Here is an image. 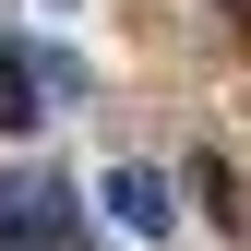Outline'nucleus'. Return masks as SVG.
I'll list each match as a JSON object with an SVG mask.
<instances>
[{"label":"nucleus","instance_id":"20e7f679","mask_svg":"<svg viewBox=\"0 0 251 251\" xmlns=\"http://www.w3.org/2000/svg\"><path fill=\"white\" fill-rule=\"evenodd\" d=\"M215 12H227V24H239V36H251V0H215Z\"/></svg>","mask_w":251,"mask_h":251},{"label":"nucleus","instance_id":"7ed1b4c3","mask_svg":"<svg viewBox=\"0 0 251 251\" xmlns=\"http://www.w3.org/2000/svg\"><path fill=\"white\" fill-rule=\"evenodd\" d=\"M0 132H36V60L0 48Z\"/></svg>","mask_w":251,"mask_h":251},{"label":"nucleus","instance_id":"f257e3e1","mask_svg":"<svg viewBox=\"0 0 251 251\" xmlns=\"http://www.w3.org/2000/svg\"><path fill=\"white\" fill-rule=\"evenodd\" d=\"M0 251H96V227H84V192H72L60 168L0 179Z\"/></svg>","mask_w":251,"mask_h":251},{"label":"nucleus","instance_id":"f03ea898","mask_svg":"<svg viewBox=\"0 0 251 251\" xmlns=\"http://www.w3.org/2000/svg\"><path fill=\"white\" fill-rule=\"evenodd\" d=\"M108 215H120L132 239H168V227H179V192H168L155 168H120V179H108Z\"/></svg>","mask_w":251,"mask_h":251}]
</instances>
